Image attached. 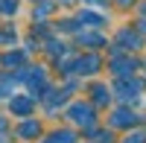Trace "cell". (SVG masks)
I'll return each instance as SVG.
<instances>
[{"label":"cell","instance_id":"1","mask_svg":"<svg viewBox=\"0 0 146 143\" xmlns=\"http://www.w3.org/2000/svg\"><path fill=\"white\" fill-rule=\"evenodd\" d=\"M114 91H117V97L123 99V102H135V99L140 102V82H137V79H131V76L117 79Z\"/></svg>","mask_w":146,"mask_h":143},{"label":"cell","instance_id":"2","mask_svg":"<svg viewBox=\"0 0 146 143\" xmlns=\"http://www.w3.org/2000/svg\"><path fill=\"white\" fill-rule=\"evenodd\" d=\"M108 123H111V128H114V126H117V128H126V126H135L137 117H135V111H129V108H117Z\"/></svg>","mask_w":146,"mask_h":143},{"label":"cell","instance_id":"3","mask_svg":"<svg viewBox=\"0 0 146 143\" xmlns=\"http://www.w3.org/2000/svg\"><path fill=\"white\" fill-rule=\"evenodd\" d=\"M117 41H120V47H126V50H137L143 38H140V32L135 26V29H123V32L117 35Z\"/></svg>","mask_w":146,"mask_h":143},{"label":"cell","instance_id":"4","mask_svg":"<svg viewBox=\"0 0 146 143\" xmlns=\"http://www.w3.org/2000/svg\"><path fill=\"white\" fill-rule=\"evenodd\" d=\"M73 67H76L73 73H96V67H100V58H82V62H76Z\"/></svg>","mask_w":146,"mask_h":143},{"label":"cell","instance_id":"5","mask_svg":"<svg viewBox=\"0 0 146 143\" xmlns=\"http://www.w3.org/2000/svg\"><path fill=\"white\" fill-rule=\"evenodd\" d=\"M79 21L85 23V26H94V29H96V26H102V23H105V21H102L100 15H94V12H82V15H79Z\"/></svg>","mask_w":146,"mask_h":143},{"label":"cell","instance_id":"6","mask_svg":"<svg viewBox=\"0 0 146 143\" xmlns=\"http://www.w3.org/2000/svg\"><path fill=\"white\" fill-rule=\"evenodd\" d=\"M38 132H41V126L35 123V120H29V123H23V126L18 128V134H21V137H35Z\"/></svg>","mask_w":146,"mask_h":143},{"label":"cell","instance_id":"7","mask_svg":"<svg viewBox=\"0 0 146 143\" xmlns=\"http://www.w3.org/2000/svg\"><path fill=\"white\" fill-rule=\"evenodd\" d=\"M12 111H18V114H29V111H32V102L23 99V97H18V99H12Z\"/></svg>","mask_w":146,"mask_h":143},{"label":"cell","instance_id":"8","mask_svg":"<svg viewBox=\"0 0 146 143\" xmlns=\"http://www.w3.org/2000/svg\"><path fill=\"white\" fill-rule=\"evenodd\" d=\"M70 114H73V120H76V123H88V117H85V114H88V105H73Z\"/></svg>","mask_w":146,"mask_h":143},{"label":"cell","instance_id":"9","mask_svg":"<svg viewBox=\"0 0 146 143\" xmlns=\"http://www.w3.org/2000/svg\"><path fill=\"white\" fill-rule=\"evenodd\" d=\"M126 140H129V143H146V134H143V132H140V134H137V137H135V134H131V137H126Z\"/></svg>","mask_w":146,"mask_h":143},{"label":"cell","instance_id":"10","mask_svg":"<svg viewBox=\"0 0 146 143\" xmlns=\"http://www.w3.org/2000/svg\"><path fill=\"white\" fill-rule=\"evenodd\" d=\"M0 6H3V12H15V3H12V0H3Z\"/></svg>","mask_w":146,"mask_h":143},{"label":"cell","instance_id":"11","mask_svg":"<svg viewBox=\"0 0 146 143\" xmlns=\"http://www.w3.org/2000/svg\"><path fill=\"white\" fill-rule=\"evenodd\" d=\"M96 102H105V88H96Z\"/></svg>","mask_w":146,"mask_h":143},{"label":"cell","instance_id":"12","mask_svg":"<svg viewBox=\"0 0 146 143\" xmlns=\"http://www.w3.org/2000/svg\"><path fill=\"white\" fill-rule=\"evenodd\" d=\"M88 3H105V0H88Z\"/></svg>","mask_w":146,"mask_h":143},{"label":"cell","instance_id":"13","mask_svg":"<svg viewBox=\"0 0 146 143\" xmlns=\"http://www.w3.org/2000/svg\"><path fill=\"white\" fill-rule=\"evenodd\" d=\"M0 128H3V120H0Z\"/></svg>","mask_w":146,"mask_h":143}]
</instances>
